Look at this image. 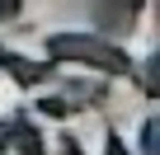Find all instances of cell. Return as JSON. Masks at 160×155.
Instances as JSON below:
<instances>
[{
  "label": "cell",
  "instance_id": "1",
  "mask_svg": "<svg viewBox=\"0 0 160 155\" xmlns=\"http://www.w3.org/2000/svg\"><path fill=\"white\" fill-rule=\"evenodd\" d=\"M47 52L52 61H85L104 75H127L132 61L122 47H113V38H90V33H61V38H47Z\"/></svg>",
  "mask_w": 160,
  "mask_h": 155
},
{
  "label": "cell",
  "instance_id": "2",
  "mask_svg": "<svg viewBox=\"0 0 160 155\" xmlns=\"http://www.w3.org/2000/svg\"><path fill=\"white\" fill-rule=\"evenodd\" d=\"M137 14H141V0H94V24H99L108 38L132 33Z\"/></svg>",
  "mask_w": 160,
  "mask_h": 155
},
{
  "label": "cell",
  "instance_id": "3",
  "mask_svg": "<svg viewBox=\"0 0 160 155\" xmlns=\"http://www.w3.org/2000/svg\"><path fill=\"white\" fill-rule=\"evenodd\" d=\"M0 70H10L24 90H28V85H42V80H52V75H57L52 61H24V56H14V52H0Z\"/></svg>",
  "mask_w": 160,
  "mask_h": 155
},
{
  "label": "cell",
  "instance_id": "4",
  "mask_svg": "<svg viewBox=\"0 0 160 155\" xmlns=\"http://www.w3.org/2000/svg\"><path fill=\"white\" fill-rule=\"evenodd\" d=\"M10 150H19V155H47V146H42V132L28 122V118H19V132H14V146Z\"/></svg>",
  "mask_w": 160,
  "mask_h": 155
},
{
  "label": "cell",
  "instance_id": "5",
  "mask_svg": "<svg viewBox=\"0 0 160 155\" xmlns=\"http://www.w3.org/2000/svg\"><path fill=\"white\" fill-rule=\"evenodd\" d=\"M141 150L155 155V118H146V127H141Z\"/></svg>",
  "mask_w": 160,
  "mask_h": 155
},
{
  "label": "cell",
  "instance_id": "6",
  "mask_svg": "<svg viewBox=\"0 0 160 155\" xmlns=\"http://www.w3.org/2000/svg\"><path fill=\"white\" fill-rule=\"evenodd\" d=\"M104 155H132V150L122 146V136H118V132H108V136H104Z\"/></svg>",
  "mask_w": 160,
  "mask_h": 155
},
{
  "label": "cell",
  "instance_id": "7",
  "mask_svg": "<svg viewBox=\"0 0 160 155\" xmlns=\"http://www.w3.org/2000/svg\"><path fill=\"white\" fill-rule=\"evenodd\" d=\"M24 14V0H0V19H19Z\"/></svg>",
  "mask_w": 160,
  "mask_h": 155
}]
</instances>
